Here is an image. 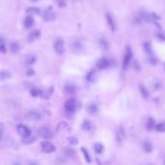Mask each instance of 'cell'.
I'll list each match as a JSON object with an SVG mask.
<instances>
[{"mask_svg":"<svg viewBox=\"0 0 165 165\" xmlns=\"http://www.w3.org/2000/svg\"><path fill=\"white\" fill-rule=\"evenodd\" d=\"M140 16H141L142 19H144L145 21H148V22H150V21H152V14H149L147 13H145V12H141L140 13Z\"/></svg>","mask_w":165,"mask_h":165,"instance_id":"obj_18","label":"cell"},{"mask_svg":"<svg viewBox=\"0 0 165 165\" xmlns=\"http://www.w3.org/2000/svg\"><path fill=\"white\" fill-rule=\"evenodd\" d=\"M82 130H92V124L91 122H89V121H84L83 123H82Z\"/></svg>","mask_w":165,"mask_h":165,"instance_id":"obj_21","label":"cell"},{"mask_svg":"<svg viewBox=\"0 0 165 165\" xmlns=\"http://www.w3.org/2000/svg\"><path fill=\"white\" fill-rule=\"evenodd\" d=\"M131 58H132L131 49L130 48V47H127L125 55H124V60H123V68L124 69H128V67L130 66V61H131Z\"/></svg>","mask_w":165,"mask_h":165,"instance_id":"obj_2","label":"cell"},{"mask_svg":"<svg viewBox=\"0 0 165 165\" xmlns=\"http://www.w3.org/2000/svg\"><path fill=\"white\" fill-rule=\"evenodd\" d=\"M139 91H140V93H141L143 98H145V99L149 98V92H148L147 88H145L144 85H142V84L139 85Z\"/></svg>","mask_w":165,"mask_h":165,"instance_id":"obj_16","label":"cell"},{"mask_svg":"<svg viewBox=\"0 0 165 165\" xmlns=\"http://www.w3.org/2000/svg\"><path fill=\"white\" fill-rule=\"evenodd\" d=\"M97 66H98L99 70H105V69H107L109 66V61L106 58H101V59H99L98 63H97Z\"/></svg>","mask_w":165,"mask_h":165,"instance_id":"obj_9","label":"cell"},{"mask_svg":"<svg viewBox=\"0 0 165 165\" xmlns=\"http://www.w3.org/2000/svg\"><path fill=\"white\" fill-rule=\"evenodd\" d=\"M143 148H144L145 152H147V153H151L152 150H153L152 144L150 142H148V141H146V142L144 143V145H143Z\"/></svg>","mask_w":165,"mask_h":165,"instance_id":"obj_23","label":"cell"},{"mask_svg":"<svg viewBox=\"0 0 165 165\" xmlns=\"http://www.w3.org/2000/svg\"><path fill=\"white\" fill-rule=\"evenodd\" d=\"M99 45H101V48H103L104 50L109 48V42L107 40H105V39H101L99 40Z\"/></svg>","mask_w":165,"mask_h":165,"instance_id":"obj_19","label":"cell"},{"mask_svg":"<svg viewBox=\"0 0 165 165\" xmlns=\"http://www.w3.org/2000/svg\"><path fill=\"white\" fill-rule=\"evenodd\" d=\"M68 130H69V125H68L67 123H65V122L60 123L59 125L57 126V131L58 132H63V131Z\"/></svg>","mask_w":165,"mask_h":165,"instance_id":"obj_15","label":"cell"},{"mask_svg":"<svg viewBox=\"0 0 165 165\" xmlns=\"http://www.w3.org/2000/svg\"><path fill=\"white\" fill-rule=\"evenodd\" d=\"M34 72H34V70H29V71L27 72V74H27L28 76H33Z\"/></svg>","mask_w":165,"mask_h":165,"instance_id":"obj_37","label":"cell"},{"mask_svg":"<svg viewBox=\"0 0 165 165\" xmlns=\"http://www.w3.org/2000/svg\"><path fill=\"white\" fill-rule=\"evenodd\" d=\"M74 91H76V89H74V87L72 86V85H66L65 86V92L68 94H72V93H74Z\"/></svg>","mask_w":165,"mask_h":165,"instance_id":"obj_26","label":"cell"},{"mask_svg":"<svg viewBox=\"0 0 165 165\" xmlns=\"http://www.w3.org/2000/svg\"><path fill=\"white\" fill-rule=\"evenodd\" d=\"M97 110H98V108H97V106L95 105V104H91V105H90L89 107H88L89 113H91V114L96 113V112H97Z\"/></svg>","mask_w":165,"mask_h":165,"instance_id":"obj_30","label":"cell"},{"mask_svg":"<svg viewBox=\"0 0 165 165\" xmlns=\"http://www.w3.org/2000/svg\"><path fill=\"white\" fill-rule=\"evenodd\" d=\"M65 110L67 112H74L76 108V101L74 99H69L65 103Z\"/></svg>","mask_w":165,"mask_h":165,"instance_id":"obj_6","label":"cell"},{"mask_svg":"<svg viewBox=\"0 0 165 165\" xmlns=\"http://www.w3.org/2000/svg\"><path fill=\"white\" fill-rule=\"evenodd\" d=\"M41 147H42V151L43 153H47V154H50V153H53L56 151V147H55L51 142H48V141L42 142Z\"/></svg>","mask_w":165,"mask_h":165,"instance_id":"obj_4","label":"cell"},{"mask_svg":"<svg viewBox=\"0 0 165 165\" xmlns=\"http://www.w3.org/2000/svg\"><path fill=\"white\" fill-rule=\"evenodd\" d=\"M95 152L97 153V154H103V150H104V147H103V144H101V143H96L95 144Z\"/></svg>","mask_w":165,"mask_h":165,"instance_id":"obj_17","label":"cell"},{"mask_svg":"<svg viewBox=\"0 0 165 165\" xmlns=\"http://www.w3.org/2000/svg\"><path fill=\"white\" fill-rule=\"evenodd\" d=\"M154 130L158 132H165V123H159L156 125L154 127Z\"/></svg>","mask_w":165,"mask_h":165,"instance_id":"obj_20","label":"cell"},{"mask_svg":"<svg viewBox=\"0 0 165 165\" xmlns=\"http://www.w3.org/2000/svg\"><path fill=\"white\" fill-rule=\"evenodd\" d=\"M0 49H1V52H2V53H5V52H6V47H5L3 39H1V43H0Z\"/></svg>","mask_w":165,"mask_h":165,"instance_id":"obj_35","label":"cell"},{"mask_svg":"<svg viewBox=\"0 0 165 165\" xmlns=\"http://www.w3.org/2000/svg\"><path fill=\"white\" fill-rule=\"evenodd\" d=\"M10 49H11V51L14 52V53L18 52L19 50V45L18 43H13L11 45V47H10Z\"/></svg>","mask_w":165,"mask_h":165,"instance_id":"obj_25","label":"cell"},{"mask_svg":"<svg viewBox=\"0 0 165 165\" xmlns=\"http://www.w3.org/2000/svg\"><path fill=\"white\" fill-rule=\"evenodd\" d=\"M96 78H97V76H96V72H95V71L90 72L89 74L87 76V79H88L90 82L95 81V79H96Z\"/></svg>","mask_w":165,"mask_h":165,"instance_id":"obj_27","label":"cell"},{"mask_svg":"<svg viewBox=\"0 0 165 165\" xmlns=\"http://www.w3.org/2000/svg\"><path fill=\"white\" fill-rule=\"evenodd\" d=\"M81 152L83 153V154H84L85 158H86V160L88 161V162H91V158H90V154H88V152H87V150L85 149L84 147H82V148H81Z\"/></svg>","mask_w":165,"mask_h":165,"instance_id":"obj_29","label":"cell"},{"mask_svg":"<svg viewBox=\"0 0 165 165\" xmlns=\"http://www.w3.org/2000/svg\"><path fill=\"white\" fill-rule=\"evenodd\" d=\"M27 118L29 120H33V121H39L42 119V115H41L40 112L36 110H31L27 113Z\"/></svg>","mask_w":165,"mask_h":165,"instance_id":"obj_7","label":"cell"},{"mask_svg":"<svg viewBox=\"0 0 165 165\" xmlns=\"http://www.w3.org/2000/svg\"><path fill=\"white\" fill-rule=\"evenodd\" d=\"M34 22H35V20H34L33 16H26L25 19H24V26H25L26 28H30L31 26H33Z\"/></svg>","mask_w":165,"mask_h":165,"instance_id":"obj_13","label":"cell"},{"mask_svg":"<svg viewBox=\"0 0 165 165\" xmlns=\"http://www.w3.org/2000/svg\"><path fill=\"white\" fill-rule=\"evenodd\" d=\"M35 140H36V136H34L32 133L30 135H28V136L22 137V143H24V144H31Z\"/></svg>","mask_w":165,"mask_h":165,"instance_id":"obj_14","label":"cell"},{"mask_svg":"<svg viewBox=\"0 0 165 165\" xmlns=\"http://www.w3.org/2000/svg\"><path fill=\"white\" fill-rule=\"evenodd\" d=\"M105 16H106V21H107V24H108L109 28H110V30L112 31V32H115L116 25H115V22H114V19L112 18V16L109 14H106Z\"/></svg>","mask_w":165,"mask_h":165,"instance_id":"obj_10","label":"cell"},{"mask_svg":"<svg viewBox=\"0 0 165 165\" xmlns=\"http://www.w3.org/2000/svg\"><path fill=\"white\" fill-rule=\"evenodd\" d=\"M68 141L70 143H72V144H77L78 143V139H77L76 137H74V136H71L68 138Z\"/></svg>","mask_w":165,"mask_h":165,"instance_id":"obj_32","label":"cell"},{"mask_svg":"<svg viewBox=\"0 0 165 165\" xmlns=\"http://www.w3.org/2000/svg\"><path fill=\"white\" fill-rule=\"evenodd\" d=\"M154 127H156V124H154V121L153 120V119H150V120H149V123H148V128L152 130V128H154Z\"/></svg>","mask_w":165,"mask_h":165,"instance_id":"obj_33","label":"cell"},{"mask_svg":"<svg viewBox=\"0 0 165 165\" xmlns=\"http://www.w3.org/2000/svg\"><path fill=\"white\" fill-rule=\"evenodd\" d=\"M18 134L22 137L28 136V135H30L31 133H32L27 126L22 125V124H20V125L18 126Z\"/></svg>","mask_w":165,"mask_h":165,"instance_id":"obj_5","label":"cell"},{"mask_svg":"<svg viewBox=\"0 0 165 165\" xmlns=\"http://www.w3.org/2000/svg\"><path fill=\"white\" fill-rule=\"evenodd\" d=\"M38 134L42 138H45V139H50L53 137V132L48 127H42L39 128Z\"/></svg>","mask_w":165,"mask_h":165,"instance_id":"obj_1","label":"cell"},{"mask_svg":"<svg viewBox=\"0 0 165 165\" xmlns=\"http://www.w3.org/2000/svg\"><path fill=\"white\" fill-rule=\"evenodd\" d=\"M27 13H30V14H39L41 13L40 12V9L37 8V7H31V8H28L26 10Z\"/></svg>","mask_w":165,"mask_h":165,"instance_id":"obj_24","label":"cell"},{"mask_svg":"<svg viewBox=\"0 0 165 165\" xmlns=\"http://www.w3.org/2000/svg\"><path fill=\"white\" fill-rule=\"evenodd\" d=\"M65 153H66V154H67L68 156H74V152L72 151V149H66Z\"/></svg>","mask_w":165,"mask_h":165,"instance_id":"obj_36","label":"cell"},{"mask_svg":"<svg viewBox=\"0 0 165 165\" xmlns=\"http://www.w3.org/2000/svg\"><path fill=\"white\" fill-rule=\"evenodd\" d=\"M116 138H117V141L119 143H122L126 138V133L125 130L122 127H119L117 131H116Z\"/></svg>","mask_w":165,"mask_h":165,"instance_id":"obj_8","label":"cell"},{"mask_svg":"<svg viewBox=\"0 0 165 165\" xmlns=\"http://www.w3.org/2000/svg\"><path fill=\"white\" fill-rule=\"evenodd\" d=\"M40 36H41V31L35 30L33 32H31L30 35L28 36V41L29 42H34V41H36L37 39L40 38Z\"/></svg>","mask_w":165,"mask_h":165,"instance_id":"obj_12","label":"cell"},{"mask_svg":"<svg viewBox=\"0 0 165 165\" xmlns=\"http://www.w3.org/2000/svg\"><path fill=\"white\" fill-rule=\"evenodd\" d=\"M143 47H144L145 52H147V53H151L152 52V45H151V43H149V42L145 43Z\"/></svg>","mask_w":165,"mask_h":165,"instance_id":"obj_28","label":"cell"},{"mask_svg":"<svg viewBox=\"0 0 165 165\" xmlns=\"http://www.w3.org/2000/svg\"><path fill=\"white\" fill-rule=\"evenodd\" d=\"M31 95H32L33 97H38L39 95H40V91L36 88H33L32 90H31Z\"/></svg>","mask_w":165,"mask_h":165,"instance_id":"obj_34","label":"cell"},{"mask_svg":"<svg viewBox=\"0 0 165 165\" xmlns=\"http://www.w3.org/2000/svg\"><path fill=\"white\" fill-rule=\"evenodd\" d=\"M53 48H54V51L57 53L58 55H61L65 51V43L64 41L61 39H58L54 42L53 45Z\"/></svg>","mask_w":165,"mask_h":165,"instance_id":"obj_3","label":"cell"},{"mask_svg":"<svg viewBox=\"0 0 165 165\" xmlns=\"http://www.w3.org/2000/svg\"><path fill=\"white\" fill-rule=\"evenodd\" d=\"M36 58L35 56H29L27 57V59H26V64L27 65H32L34 62H35Z\"/></svg>","mask_w":165,"mask_h":165,"instance_id":"obj_31","label":"cell"},{"mask_svg":"<svg viewBox=\"0 0 165 165\" xmlns=\"http://www.w3.org/2000/svg\"><path fill=\"white\" fill-rule=\"evenodd\" d=\"M31 1H33V2H36V1H38V0H31Z\"/></svg>","mask_w":165,"mask_h":165,"instance_id":"obj_38","label":"cell"},{"mask_svg":"<svg viewBox=\"0 0 165 165\" xmlns=\"http://www.w3.org/2000/svg\"><path fill=\"white\" fill-rule=\"evenodd\" d=\"M43 18L45 21H51L55 18V14L53 13L52 11H49V10H48V11H47L43 14Z\"/></svg>","mask_w":165,"mask_h":165,"instance_id":"obj_11","label":"cell"},{"mask_svg":"<svg viewBox=\"0 0 165 165\" xmlns=\"http://www.w3.org/2000/svg\"><path fill=\"white\" fill-rule=\"evenodd\" d=\"M10 76H11V74H10V72H8V71H2L1 72H0V77H1L2 81L6 80V79L9 78Z\"/></svg>","mask_w":165,"mask_h":165,"instance_id":"obj_22","label":"cell"}]
</instances>
